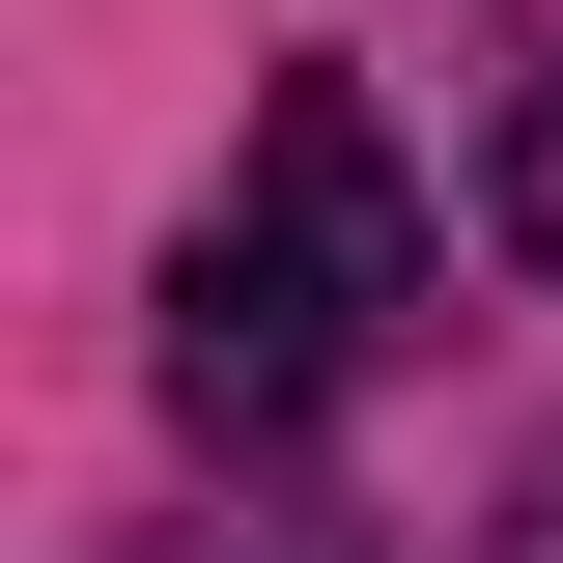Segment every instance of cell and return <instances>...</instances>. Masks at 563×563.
Listing matches in <instances>:
<instances>
[{
  "label": "cell",
  "instance_id": "6da1fadb",
  "mask_svg": "<svg viewBox=\"0 0 563 563\" xmlns=\"http://www.w3.org/2000/svg\"><path fill=\"white\" fill-rule=\"evenodd\" d=\"M395 310H422L395 141H366V85H282L254 113V198L169 254V422H198V451H282V422H339L366 366H395Z\"/></svg>",
  "mask_w": 563,
  "mask_h": 563
},
{
  "label": "cell",
  "instance_id": "7a4b0ae2",
  "mask_svg": "<svg viewBox=\"0 0 563 563\" xmlns=\"http://www.w3.org/2000/svg\"><path fill=\"white\" fill-rule=\"evenodd\" d=\"M507 225H536V282H563V85L507 113Z\"/></svg>",
  "mask_w": 563,
  "mask_h": 563
},
{
  "label": "cell",
  "instance_id": "3957f363",
  "mask_svg": "<svg viewBox=\"0 0 563 563\" xmlns=\"http://www.w3.org/2000/svg\"><path fill=\"white\" fill-rule=\"evenodd\" d=\"M225 563H339V536H225Z\"/></svg>",
  "mask_w": 563,
  "mask_h": 563
},
{
  "label": "cell",
  "instance_id": "277c9868",
  "mask_svg": "<svg viewBox=\"0 0 563 563\" xmlns=\"http://www.w3.org/2000/svg\"><path fill=\"white\" fill-rule=\"evenodd\" d=\"M507 563H563V507H536V536H507Z\"/></svg>",
  "mask_w": 563,
  "mask_h": 563
}]
</instances>
